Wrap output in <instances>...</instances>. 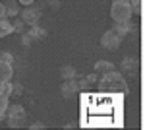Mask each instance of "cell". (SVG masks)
Here are the masks:
<instances>
[{"label":"cell","instance_id":"obj_1","mask_svg":"<svg viewBox=\"0 0 145 130\" xmlns=\"http://www.w3.org/2000/svg\"><path fill=\"white\" fill-rule=\"evenodd\" d=\"M110 16L114 22H128V20H132L130 0H112Z\"/></svg>","mask_w":145,"mask_h":130},{"label":"cell","instance_id":"obj_2","mask_svg":"<svg viewBox=\"0 0 145 130\" xmlns=\"http://www.w3.org/2000/svg\"><path fill=\"white\" fill-rule=\"evenodd\" d=\"M120 41H122V37L118 35L116 31H112V29H108V31L103 33V37H101V45L105 47V49H118L120 47Z\"/></svg>","mask_w":145,"mask_h":130},{"label":"cell","instance_id":"obj_3","mask_svg":"<svg viewBox=\"0 0 145 130\" xmlns=\"http://www.w3.org/2000/svg\"><path fill=\"white\" fill-rule=\"evenodd\" d=\"M12 76H14V68H12V62L0 58V82L6 84V82H12Z\"/></svg>","mask_w":145,"mask_h":130},{"label":"cell","instance_id":"obj_4","mask_svg":"<svg viewBox=\"0 0 145 130\" xmlns=\"http://www.w3.org/2000/svg\"><path fill=\"white\" fill-rule=\"evenodd\" d=\"M39 18H41V10H39V8H33V6H31V8H27V10L23 12V16H22L23 22H25V23H31V25H35V22H37Z\"/></svg>","mask_w":145,"mask_h":130},{"label":"cell","instance_id":"obj_5","mask_svg":"<svg viewBox=\"0 0 145 130\" xmlns=\"http://www.w3.org/2000/svg\"><path fill=\"white\" fill-rule=\"evenodd\" d=\"M132 29V25H130V20L128 22H114V27H112V31H116L120 37H124L126 33Z\"/></svg>","mask_w":145,"mask_h":130},{"label":"cell","instance_id":"obj_6","mask_svg":"<svg viewBox=\"0 0 145 130\" xmlns=\"http://www.w3.org/2000/svg\"><path fill=\"white\" fill-rule=\"evenodd\" d=\"M12 31H14V25H12L10 18H2L0 20V33H2V37L4 35H10Z\"/></svg>","mask_w":145,"mask_h":130},{"label":"cell","instance_id":"obj_7","mask_svg":"<svg viewBox=\"0 0 145 130\" xmlns=\"http://www.w3.org/2000/svg\"><path fill=\"white\" fill-rule=\"evenodd\" d=\"M18 4L20 2H8V4H4L6 6V18H16L20 14V6Z\"/></svg>","mask_w":145,"mask_h":130},{"label":"cell","instance_id":"obj_8","mask_svg":"<svg viewBox=\"0 0 145 130\" xmlns=\"http://www.w3.org/2000/svg\"><path fill=\"white\" fill-rule=\"evenodd\" d=\"M62 91H64V97H72V95L78 91V86L68 82V84H64V86H62Z\"/></svg>","mask_w":145,"mask_h":130},{"label":"cell","instance_id":"obj_9","mask_svg":"<svg viewBox=\"0 0 145 130\" xmlns=\"http://www.w3.org/2000/svg\"><path fill=\"white\" fill-rule=\"evenodd\" d=\"M10 107V101L4 93H0V117H6V111Z\"/></svg>","mask_w":145,"mask_h":130},{"label":"cell","instance_id":"obj_10","mask_svg":"<svg viewBox=\"0 0 145 130\" xmlns=\"http://www.w3.org/2000/svg\"><path fill=\"white\" fill-rule=\"evenodd\" d=\"M130 8H132V14L139 16L141 14V0H130Z\"/></svg>","mask_w":145,"mask_h":130},{"label":"cell","instance_id":"obj_11","mask_svg":"<svg viewBox=\"0 0 145 130\" xmlns=\"http://www.w3.org/2000/svg\"><path fill=\"white\" fill-rule=\"evenodd\" d=\"M12 25H14V31H23L22 27L25 25V22H23V20H16V22L12 23Z\"/></svg>","mask_w":145,"mask_h":130},{"label":"cell","instance_id":"obj_12","mask_svg":"<svg viewBox=\"0 0 145 130\" xmlns=\"http://www.w3.org/2000/svg\"><path fill=\"white\" fill-rule=\"evenodd\" d=\"M0 58H4V60H8V62H12V58H14V56H12L10 53H2V54H0Z\"/></svg>","mask_w":145,"mask_h":130},{"label":"cell","instance_id":"obj_13","mask_svg":"<svg viewBox=\"0 0 145 130\" xmlns=\"http://www.w3.org/2000/svg\"><path fill=\"white\" fill-rule=\"evenodd\" d=\"M2 18H6V6L0 2V20H2Z\"/></svg>","mask_w":145,"mask_h":130},{"label":"cell","instance_id":"obj_14","mask_svg":"<svg viewBox=\"0 0 145 130\" xmlns=\"http://www.w3.org/2000/svg\"><path fill=\"white\" fill-rule=\"evenodd\" d=\"M95 68H97V70H103V68H108V70H110L112 66L110 64H103V62H97V66H95Z\"/></svg>","mask_w":145,"mask_h":130},{"label":"cell","instance_id":"obj_15","mask_svg":"<svg viewBox=\"0 0 145 130\" xmlns=\"http://www.w3.org/2000/svg\"><path fill=\"white\" fill-rule=\"evenodd\" d=\"M18 2H20V4H23V6H31L35 0H18Z\"/></svg>","mask_w":145,"mask_h":130},{"label":"cell","instance_id":"obj_16","mask_svg":"<svg viewBox=\"0 0 145 130\" xmlns=\"http://www.w3.org/2000/svg\"><path fill=\"white\" fill-rule=\"evenodd\" d=\"M31 128H33V130H37V128H45V124H33Z\"/></svg>","mask_w":145,"mask_h":130},{"label":"cell","instance_id":"obj_17","mask_svg":"<svg viewBox=\"0 0 145 130\" xmlns=\"http://www.w3.org/2000/svg\"><path fill=\"white\" fill-rule=\"evenodd\" d=\"M2 86H4V84H2V82H0V93H2Z\"/></svg>","mask_w":145,"mask_h":130},{"label":"cell","instance_id":"obj_18","mask_svg":"<svg viewBox=\"0 0 145 130\" xmlns=\"http://www.w3.org/2000/svg\"><path fill=\"white\" fill-rule=\"evenodd\" d=\"M0 37H2V33H0Z\"/></svg>","mask_w":145,"mask_h":130}]
</instances>
